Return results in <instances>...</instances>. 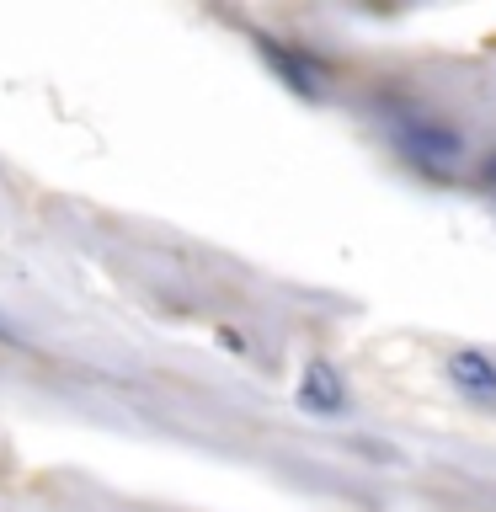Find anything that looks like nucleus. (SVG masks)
Segmentation results:
<instances>
[{"label":"nucleus","mask_w":496,"mask_h":512,"mask_svg":"<svg viewBox=\"0 0 496 512\" xmlns=\"http://www.w3.org/2000/svg\"><path fill=\"white\" fill-rule=\"evenodd\" d=\"M395 139H400V150H406L416 166H448V160L464 155L459 128H448V123H406Z\"/></svg>","instance_id":"f257e3e1"},{"label":"nucleus","mask_w":496,"mask_h":512,"mask_svg":"<svg viewBox=\"0 0 496 512\" xmlns=\"http://www.w3.org/2000/svg\"><path fill=\"white\" fill-rule=\"evenodd\" d=\"M299 406L315 411V416H336V411L347 406V384H342V374H336V363H326V358L304 363V374H299Z\"/></svg>","instance_id":"f03ea898"},{"label":"nucleus","mask_w":496,"mask_h":512,"mask_svg":"<svg viewBox=\"0 0 496 512\" xmlns=\"http://www.w3.org/2000/svg\"><path fill=\"white\" fill-rule=\"evenodd\" d=\"M448 379L459 384V395L480 400V406H496V363L480 347H464L448 358Z\"/></svg>","instance_id":"7ed1b4c3"},{"label":"nucleus","mask_w":496,"mask_h":512,"mask_svg":"<svg viewBox=\"0 0 496 512\" xmlns=\"http://www.w3.org/2000/svg\"><path fill=\"white\" fill-rule=\"evenodd\" d=\"M262 54H267L272 64H278V70H283V80H288V86H294L299 96H320V80H315V70H299V64L288 59V54H283V48L272 43V38H262Z\"/></svg>","instance_id":"20e7f679"},{"label":"nucleus","mask_w":496,"mask_h":512,"mask_svg":"<svg viewBox=\"0 0 496 512\" xmlns=\"http://www.w3.org/2000/svg\"><path fill=\"white\" fill-rule=\"evenodd\" d=\"M219 342L230 347V352H246V336H240V331H219Z\"/></svg>","instance_id":"39448f33"},{"label":"nucleus","mask_w":496,"mask_h":512,"mask_svg":"<svg viewBox=\"0 0 496 512\" xmlns=\"http://www.w3.org/2000/svg\"><path fill=\"white\" fill-rule=\"evenodd\" d=\"M0 347H22V336H16V331L6 326V320H0Z\"/></svg>","instance_id":"423d86ee"},{"label":"nucleus","mask_w":496,"mask_h":512,"mask_svg":"<svg viewBox=\"0 0 496 512\" xmlns=\"http://www.w3.org/2000/svg\"><path fill=\"white\" fill-rule=\"evenodd\" d=\"M486 176H491V187H496V160H491V171H486Z\"/></svg>","instance_id":"0eeeda50"}]
</instances>
